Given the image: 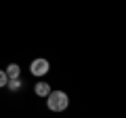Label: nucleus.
<instances>
[{
  "instance_id": "f257e3e1",
  "label": "nucleus",
  "mask_w": 126,
  "mask_h": 118,
  "mask_svg": "<svg viewBox=\"0 0 126 118\" xmlns=\"http://www.w3.org/2000/svg\"><path fill=\"white\" fill-rule=\"evenodd\" d=\"M46 105H48L50 112H63V110H67V105H69L67 93H63V91H50L48 95H46Z\"/></svg>"
},
{
  "instance_id": "39448f33",
  "label": "nucleus",
  "mask_w": 126,
  "mask_h": 118,
  "mask_svg": "<svg viewBox=\"0 0 126 118\" xmlns=\"http://www.w3.org/2000/svg\"><path fill=\"white\" fill-rule=\"evenodd\" d=\"M6 86H9L11 91H19V89L23 86V82H21V78H11V80L6 82Z\"/></svg>"
},
{
  "instance_id": "423d86ee",
  "label": "nucleus",
  "mask_w": 126,
  "mask_h": 118,
  "mask_svg": "<svg viewBox=\"0 0 126 118\" xmlns=\"http://www.w3.org/2000/svg\"><path fill=\"white\" fill-rule=\"evenodd\" d=\"M6 82H9V76L0 70V89H2V86H6Z\"/></svg>"
},
{
  "instance_id": "20e7f679",
  "label": "nucleus",
  "mask_w": 126,
  "mask_h": 118,
  "mask_svg": "<svg viewBox=\"0 0 126 118\" xmlns=\"http://www.w3.org/2000/svg\"><path fill=\"white\" fill-rule=\"evenodd\" d=\"M6 76H9V80H11V78H19V74H21V68H19V65L17 63H11L9 65V68H6Z\"/></svg>"
},
{
  "instance_id": "7ed1b4c3",
  "label": "nucleus",
  "mask_w": 126,
  "mask_h": 118,
  "mask_svg": "<svg viewBox=\"0 0 126 118\" xmlns=\"http://www.w3.org/2000/svg\"><path fill=\"white\" fill-rule=\"evenodd\" d=\"M34 91H36L38 97H46L50 93V84H46V82H36V89H34Z\"/></svg>"
},
{
  "instance_id": "f03ea898",
  "label": "nucleus",
  "mask_w": 126,
  "mask_h": 118,
  "mask_svg": "<svg viewBox=\"0 0 126 118\" xmlns=\"http://www.w3.org/2000/svg\"><path fill=\"white\" fill-rule=\"evenodd\" d=\"M50 70V63L46 61L44 57H38V59H34L32 61V68H30V72L34 74V76H44L46 72Z\"/></svg>"
}]
</instances>
